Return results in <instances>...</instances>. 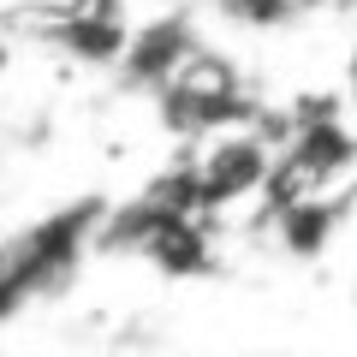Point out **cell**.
I'll list each match as a JSON object with an SVG mask.
<instances>
[{
    "label": "cell",
    "mask_w": 357,
    "mask_h": 357,
    "mask_svg": "<svg viewBox=\"0 0 357 357\" xmlns=\"http://www.w3.org/2000/svg\"><path fill=\"white\" fill-rule=\"evenodd\" d=\"M256 178H262V149H256L250 137H227V143H215V149L203 155L197 185H203V197L227 203V197H238V191H256Z\"/></svg>",
    "instance_id": "cell-1"
},
{
    "label": "cell",
    "mask_w": 357,
    "mask_h": 357,
    "mask_svg": "<svg viewBox=\"0 0 357 357\" xmlns=\"http://www.w3.org/2000/svg\"><path fill=\"white\" fill-rule=\"evenodd\" d=\"M321 232H328V208H298V215L286 220V238H292V250H316Z\"/></svg>",
    "instance_id": "cell-2"
}]
</instances>
